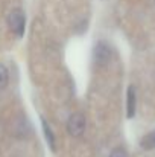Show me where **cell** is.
Masks as SVG:
<instances>
[{
	"instance_id": "obj_1",
	"label": "cell",
	"mask_w": 155,
	"mask_h": 157,
	"mask_svg": "<svg viewBox=\"0 0 155 157\" xmlns=\"http://www.w3.org/2000/svg\"><path fill=\"white\" fill-rule=\"evenodd\" d=\"M9 28L11 31L17 35V37H23L24 34V29H26V17L23 14L21 9H14L11 14H9Z\"/></svg>"
},
{
	"instance_id": "obj_2",
	"label": "cell",
	"mask_w": 155,
	"mask_h": 157,
	"mask_svg": "<svg viewBox=\"0 0 155 157\" xmlns=\"http://www.w3.org/2000/svg\"><path fill=\"white\" fill-rule=\"evenodd\" d=\"M85 116L82 113H73L67 122V131L73 137H79L85 130Z\"/></svg>"
},
{
	"instance_id": "obj_3",
	"label": "cell",
	"mask_w": 155,
	"mask_h": 157,
	"mask_svg": "<svg viewBox=\"0 0 155 157\" xmlns=\"http://www.w3.org/2000/svg\"><path fill=\"white\" fill-rule=\"evenodd\" d=\"M93 58H94V63L98 66H101V67L106 66L109 63V59H111V49H109V46L105 41L96 43V46L93 49Z\"/></svg>"
},
{
	"instance_id": "obj_4",
	"label": "cell",
	"mask_w": 155,
	"mask_h": 157,
	"mask_svg": "<svg viewBox=\"0 0 155 157\" xmlns=\"http://www.w3.org/2000/svg\"><path fill=\"white\" fill-rule=\"evenodd\" d=\"M135 105H137V95H135V87L129 86L126 92V116L131 119L135 116Z\"/></svg>"
},
{
	"instance_id": "obj_5",
	"label": "cell",
	"mask_w": 155,
	"mask_h": 157,
	"mask_svg": "<svg viewBox=\"0 0 155 157\" xmlns=\"http://www.w3.org/2000/svg\"><path fill=\"white\" fill-rule=\"evenodd\" d=\"M41 125H43V131H44V137L47 140V145L50 147L52 151H56V145H55V134L52 131L50 125L47 124L46 119H41Z\"/></svg>"
},
{
	"instance_id": "obj_6",
	"label": "cell",
	"mask_w": 155,
	"mask_h": 157,
	"mask_svg": "<svg viewBox=\"0 0 155 157\" xmlns=\"http://www.w3.org/2000/svg\"><path fill=\"white\" fill-rule=\"evenodd\" d=\"M140 145L143 150H154L155 148V131H151L148 133L146 136H143V139L140 140Z\"/></svg>"
},
{
	"instance_id": "obj_7",
	"label": "cell",
	"mask_w": 155,
	"mask_h": 157,
	"mask_svg": "<svg viewBox=\"0 0 155 157\" xmlns=\"http://www.w3.org/2000/svg\"><path fill=\"white\" fill-rule=\"evenodd\" d=\"M8 81H9V75H8V69L0 64V90L5 89L8 86Z\"/></svg>"
},
{
	"instance_id": "obj_8",
	"label": "cell",
	"mask_w": 155,
	"mask_h": 157,
	"mask_svg": "<svg viewBox=\"0 0 155 157\" xmlns=\"http://www.w3.org/2000/svg\"><path fill=\"white\" fill-rule=\"evenodd\" d=\"M109 157H128V153L125 151V148H122V147H117V148H114V150L111 151Z\"/></svg>"
}]
</instances>
